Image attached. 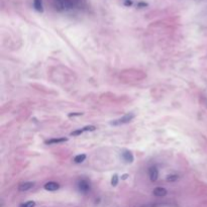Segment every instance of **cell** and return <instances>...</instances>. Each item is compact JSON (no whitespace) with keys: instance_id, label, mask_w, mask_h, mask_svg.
<instances>
[{"instance_id":"1","label":"cell","mask_w":207,"mask_h":207,"mask_svg":"<svg viewBox=\"0 0 207 207\" xmlns=\"http://www.w3.org/2000/svg\"><path fill=\"white\" fill-rule=\"evenodd\" d=\"M133 118H134V114H133V113H128V114H125L124 116H122V117H120V118L116 119V120L111 121V122H110V124H111V125H121V124H125V123H128V122H130Z\"/></svg>"},{"instance_id":"19","label":"cell","mask_w":207,"mask_h":207,"mask_svg":"<svg viewBox=\"0 0 207 207\" xmlns=\"http://www.w3.org/2000/svg\"><path fill=\"white\" fill-rule=\"evenodd\" d=\"M142 207H155V205H154V204H148V205H143Z\"/></svg>"},{"instance_id":"13","label":"cell","mask_w":207,"mask_h":207,"mask_svg":"<svg viewBox=\"0 0 207 207\" xmlns=\"http://www.w3.org/2000/svg\"><path fill=\"white\" fill-rule=\"evenodd\" d=\"M118 180H119V178L116 174H114L113 176H112L111 178V185L112 186H116V185L118 184Z\"/></svg>"},{"instance_id":"14","label":"cell","mask_w":207,"mask_h":207,"mask_svg":"<svg viewBox=\"0 0 207 207\" xmlns=\"http://www.w3.org/2000/svg\"><path fill=\"white\" fill-rule=\"evenodd\" d=\"M178 179H179L178 175H169V176H167L168 182H175V181H177Z\"/></svg>"},{"instance_id":"12","label":"cell","mask_w":207,"mask_h":207,"mask_svg":"<svg viewBox=\"0 0 207 207\" xmlns=\"http://www.w3.org/2000/svg\"><path fill=\"white\" fill-rule=\"evenodd\" d=\"M36 206V202L34 201H26V202H24L22 203V204H20L19 207H34Z\"/></svg>"},{"instance_id":"4","label":"cell","mask_w":207,"mask_h":207,"mask_svg":"<svg viewBox=\"0 0 207 207\" xmlns=\"http://www.w3.org/2000/svg\"><path fill=\"white\" fill-rule=\"evenodd\" d=\"M33 186H34L33 182H23V183L18 185V190H19L20 192H24V191H29Z\"/></svg>"},{"instance_id":"11","label":"cell","mask_w":207,"mask_h":207,"mask_svg":"<svg viewBox=\"0 0 207 207\" xmlns=\"http://www.w3.org/2000/svg\"><path fill=\"white\" fill-rule=\"evenodd\" d=\"M85 159H86L85 154H80V155H77L74 158V162L76 163V164H80V163H82V162L85 161Z\"/></svg>"},{"instance_id":"18","label":"cell","mask_w":207,"mask_h":207,"mask_svg":"<svg viewBox=\"0 0 207 207\" xmlns=\"http://www.w3.org/2000/svg\"><path fill=\"white\" fill-rule=\"evenodd\" d=\"M128 177V175L127 174H124V175H122L121 176V179H123V180H125V179H126Z\"/></svg>"},{"instance_id":"2","label":"cell","mask_w":207,"mask_h":207,"mask_svg":"<svg viewBox=\"0 0 207 207\" xmlns=\"http://www.w3.org/2000/svg\"><path fill=\"white\" fill-rule=\"evenodd\" d=\"M58 9H68L73 6V0H55Z\"/></svg>"},{"instance_id":"16","label":"cell","mask_w":207,"mask_h":207,"mask_svg":"<svg viewBox=\"0 0 207 207\" xmlns=\"http://www.w3.org/2000/svg\"><path fill=\"white\" fill-rule=\"evenodd\" d=\"M148 6V3L147 2H139L137 3V7H146Z\"/></svg>"},{"instance_id":"15","label":"cell","mask_w":207,"mask_h":207,"mask_svg":"<svg viewBox=\"0 0 207 207\" xmlns=\"http://www.w3.org/2000/svg\"><path fill=\"white\" fill-rule=\"evenodd\" d=\"M83 112H73V113H69L68 116L69 117H74V116H80V115H82Z\"/></svg>"},{"instance_id":"6","label":"cell","mask_w":207,"mask_h":207,"mask_svg":"<svg viewBox=\"0 0 207 207\" xmlns=\"http://www.w3.org/2000/svg\"><path fill=\"white\" fill-rule=\"evenodd\" d=\"M43 188H45L47 191H57L60 188V185L57 183V182L52 181V182H48V183H46Z\"/></svg>"},{"instance_id":"5","label":"cell","mask_w":207,"mask_h":207,"mask_svg":"<svg viewBox=\"0 0 207 207\" xmlns=\"http://www.w3.org/2000/svg\"><path fill=\"white\" fill-rule=\"evenodd\" d=\"M149 177L150 179V181H153V182L158 180V177H159L158 169H157L156 167H150L149 169Z\"/></svg>"},{"instance_id":"17","label":"cell","mask_w":207,"mask_h":207,"mask_svg":"<svg viewBox=\"0 0 207 207\" xmlns=\"http://www.w3.org/2000/svg\"><path fill=\"white\" fill-rule=\"evenodd\" d=\"M124 5L125 6H131V5H133V1H131V0H125Z\"/></svg>"},{"instance_id":"8","label":"cell","mask_w":207,"mask_h":207,"mask_svg":"<svg viewBox=\"0 0 207 207\" xmlns=\"http://www.w3.org/2000/svg\"><path fill=\"white\" fill-rule=\"evenodd\" d=\"M167 193H168L167 190L163 187H157L153 191V194L157 197H164V196L167 195Z\"/></svg>"},{"instance_id":"10","label":"cell","mask_w":207,"mask_h":207,"mask_svg":"<svg viewBox=\"0 0 207 207\" xmlns=\"http://www.w3.org/2000/svg\"><path fill=\"white\" fill-rule=\"evenodd\" d=\"M33 7L36 11L43 12V0H33Z\"/></svg>"},{"instance_id":"3","label":"cell","mask_w":207,"mask_h":207,"mask_svg":"<svg viewBox=\"0 0 207 207\" xmlns=\"http://www.w3.org/2000/svg\"><path fill=\"white\" fill-rule=\"evenodd\" d=\"M78 188H79V190L81 192L86 193L90 190V184L88 181L85 180V179H82V180H80L78 182Z\"/></svg>"},{"instance_id":"7","label":"cell","mask_w":207,"mask_h":207,"mask_svg":"<svg viewBox=\"0 0 207 207\" xmlns=\"http://www.w3.org/2000/svg\"><path fill=\"white\" fill-rule=\"evenodd\" d=\"M121 157H122V159H123L124 161L127 163V164H130V163H133V160H134L133 155L129 152V150H124V152H122Z\"/></svg>"},{"instance_id":"9","label":"cell","mask_w":207,"mask_h":207,"mask_svg":"<svg viewBox=\"0 0 207 207\" xmlns=\"http://www.w3.org/2000/svg\"><path fill=\"white\" fill-rule=\"evenodd\" d=\"M67 140H68L67 137H60V139H51V140H46L45 143H46V145H56V143H65V142H67Z\"/></svg>"}]
</instances>
